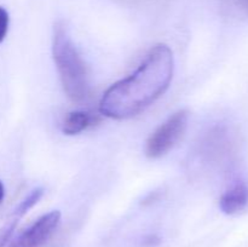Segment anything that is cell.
Instances as JSON below:
<instances>
[{
  "label": "cell",
  "instance_id": "1",
  "mask_svg": "<svg viewBox=\"0 0 248 247\" xmlns=\"http://www.w3.org/2000/svg\"><path fill=\"white\" fill-rule=\"evenodd\" d=\"M173 73L174 58L171 48L166 44H157L132 74L104 92L99 110L116 120L136 116L167 91Z\"/></svg>",
  "mask_w": 248,
  "mask_h": 247
},
{
  "label": "cell",
  "instance_id": "2",
  "mask_svg": "<svg viewBox=\"0 0 248 247\" xmlns=\"http://www.w3.org/2000/svg\"><path fill=\"white\" fill-rule=\"evenodd\" d=\"M52 56L65 94L77 103L86 101L90 96L89 73L64 22L55 24Z\"/></svg>",
  "mask_w": 248,
  "mask_h": 247
},
{
  "label": "cell",
  "instance_id": "3",
  "mask_svg": "<svg viewBox=\"0 0 248 247\" xmlns=\"http://www.w3.org/2000/svg\"><path fill=\"white\" fill-rule=\"evenodd\" d=\"M188 111L178 110L162 123L148 138L145 154L150 159L164 156L177 144L188 126Z\"/></svg>",
  "mask_w": 248,
  "mask_h": 247
},
{
  "label": "cell",
  "instance_id": "4",
  "mask_svg": "<svg viewBox=\"0 0 248 247\" xmlns=\"http://www.w3.org/2000/svg\"><path fill=\"white\" fill-rule=\"evenodd\" d=\"M60 222L61 213L58 211H51L41 216L31 227L22 232L11 242L10 247H40L55 232Z\"/></svg>",
  "mask_w": 248,
  "mask_h": 247
},
{
  "label": "cell",
  "instance_id": "5",
  "mask_svg": "<svg viewBox=\"0 0 248 247\" xmlns=\"http://www.w3.org/2000/svg\"><path fill=\"white\" fill-rule=\"evenodd\" d=\"M248 207V185L237 182L223 193L219 199V208L229 216L239 215Z\"/></svg>",
  "mask_w": 248,
  "mask_h": 247
},
{
  "label": "cell",
  "instance_id": "6",
  "mask_svg": "<svg viewBox=\"0 0 248 247\" xmlns=\"http://www.w3.org/2000/svg\"><path fill=\"white\" fill-rule=\"evenodd\" d=\"M98 121V118L90 111L75 110L65 115L62 123V131L64 135H79Z\"/></svg>",
  "mask_w": 248,
  "mask_h": 247
},
{
  "label": "cell",
  "instance_id": "7",
  "mask_svg": "<svg viewBox=\"0 0 248 247\" xmlns=\"http://www.w3.org/2000/svg\"><path fill=\"white\" fill-rule=\"evenodd\" d=\"M43 194H44V190L41 188H38V189H35V190L31 191V193L29 194V195L27 196L23 201H21V203H19V205L16 207V210H15V212H14L15 217L21 218L22 216L26 215V213L28 212V211L31 210L34 205H36V203H38V201L40 200L41 196H43Z\"/></svg>",
  "mask_w": 248,
  "mask_h": 247
},
{
  "label": "cell",
  "instance_id": "8",
  "mask_svg": "<svg viewBox=\"0 0 248 247\" xmlns=\"http://www.w3.org/2000/svg\"><path fill=\"white\" fill-rule=\"evenodd\" d=\"M17 223H18V218L15 217L14 220H11L6 225L0 228V247H4L9 242V240L11 239L12 234H14L15 229H16Z\"/></svg>",
  "mask_w": 248,
  "mask_h": 247
},
{
  "label": "cell",
  "instance_id": "9",
  "mask_svg": "<svg viewBox=\"0 0 248 247\" xmlns=\"http://www.w3.org/2000/svg\"><path fill=\"white\" fill-rule=\"evenodd\" d=\"M9 23H10V17L9 12L0 6V44L6 36L7 31H9Z\"/></svg>",
  "mask_w": 248,
  "mask_h": 247
},
{
  "label": "cell",
  "instance_id": "10",
  "mask_svg": "<svg viewBox=\"0 0 248 247\" xmlns=\"http://www.w3.org/2000/svg\"><path fill=\"white\" fill-rule=\"evenodd\" d=\"M236 1H237V4L242 7V9L248 11V0H236Z\"/></svg>",
  "mask_w": 248,
  "mask_h": 247
},
{
  "label": "cell",
  "instance_id": "11",
  "mask_svg": "<svg viewBox=\"0 0 248 247\" xmlns=\"http://www.w3.org/2000/svg\"><path fill=\"white\" fill-rule=\"evenodd\" d=\"M4 196H5V189H4V185H2L1 181H0V203H1V201L4 200Z\"/></svg>",
  "mask_w": 248,
  "mask_h": 247
}]
</instances>
